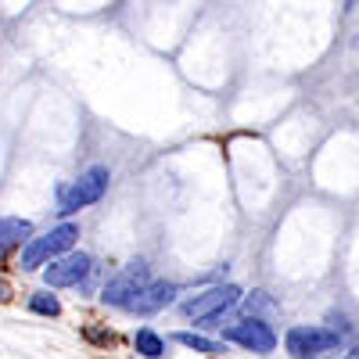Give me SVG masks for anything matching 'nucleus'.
<instances>
[{"label": "nucleus", "instance_id": "1", "mask_svg": "<svg viewBox=\"0 0 359 359\" xmlns=\"http://www.w3.org/2000/svg\"><path fill=\"white\" fill-rule=\"evenodd\" d=\"M108 180H111V172L104 165H90L79 180L57 187V216H72V212H79V208L101 201L104 191H108Z\"/></svg>", "mask_w": 359, "mask_h": 359}, {"label": "nucleus", "instance_id": "2", "mask_svg": "<svg viewBox=\"0 0 359 359\" xmlns=\"http://www.w3.org/2000/svg\"><path fill=\"white\" fill-rule=\"evenodd\" d=\"M76 237H79V226L76 223H62V226H54V230H47L43 237H29L25 241V248H22V269H40V266H47L50 259H57V255H65L72 245H76Z\"/></svg>", "mask_w": 359, "mask_h": 359}, {"label": "nucleus", "instance_id": "3", "mask_svg": "<svg viewBox=\"0 0 359 359\" xmlns=\"http://www.w3.org/2000/svg\"><path fill=\"white\" fill-rule=\"evenodd\" d=\"M237 298H241V287H233V284H219V287H208L194 298H187L184 306H180V313H184L187 320H205V327H219L216 320L237 306Z\"/></svg>", "mask_w": 359, "mask_h": 359}, {"label": "nucleus", "instance_id": "4", "mask_svg": "<svg viewBox=\"0 0 359 359\" xmlns=\"http://www.w3.org/2000/svg\"><path fill=\"white\" fill-rule=\"evenodd\" d=\"M147 280H151V273H147V262H144V259H133V262L123 266V273H115V277L104 284L101 298H104L108 306H118V309H123Z\"/></svg>", "mask_w": 359, "mask_h": 359}, {"label": "nucleus", "instance_id": "5", "mask_svg": "<svg viewBox=\"0 0 359 359\" xmlns=\"http://www.w3.org/2000/svg\"><path fill=\"white\" fill-rule=\"evenodd\" d=\"M338 341L341 338L334 331H323V327H291L287 331V352L294 359H320L323 352H334Z\"/></svg>", "mask_w": 359, "mask_h": 359}, {"label": "nucleus", "instance_id": "6", "mask_svg": "<svg viewBox=\"0 0 359 359\" xmlns=\"http://www.w3.org/2000/svg\"><path fill=\"white\" fill-rule=\"evenodd\" d=\"M90 269H94V262H90V255L86 252H65V255H57V259H50L47 262V269H43V280H47V287H72V284H79Z\"/></svg>", "mask_w": 359, "mask_h": 359}, {"label": "nucleus", "instance_id": "7", "mask_svg": "<svg viewBox=\"0 0 359 359\" xmlns=\"http://www.w3.org/2000/svg\"><path fill=\"white\" fill-rule=\"evenodd\" d=\"M226 341L241 345V348H252V352H262V355L277 348V334L269 331V323H262V320H255V316L233 323L230 331H226Z\"/></svg>", "mask_w": 359, "mask_h": 359}, {"label": "nucleus", "instance_id": "8", "mask_svg": "<svg viewBox=\"0 0 359 359\" xmlns=\"http://www.w3.org/2000/svg\"><path fill=\"white\" fill-rule=\"evenodd\" d=\"M172 298H176V284H169V280H147L123 309L137 313V316H151V313H162Z\"/></svg>", "mask_w": 359, "mask_h": 359}, {"label": "nucleus", "instance_id": "9", "mask_svg": "<svg viewBox=\"0 0 359 359\" xmlns=\"http://www.w3.org/2000/svg\"><path fill=\"white\" fill-rule=\"evenodd\" d=\"M33 237V223L29 219H18V216H4L0 219V262H4L18 245H25Z\"/></svg>", "mask_w": 359, "mask_h": 359}, {"label": "nucleus", "instance_id": "10", "mask_svg": "<svg viewBox=\"0 0 359 359\" xmlns=\"http://www.w3.org/2000/svg\"><path fill=\"white\" fill-rule=\"evenodd\" d=\"M133 345H137V352H140V355H147V359H158V355H165V341L151 331V327H140L137 338H133Z\"/></svg>", "mask_w": 359, "mask_h": 359}, {"label": "nucleus", "instance_id": "11", "mask_svg": "<svg viewBox=\"0 0 359 359\" xmlns=\"http://www.w3.org/2000/svg\"><path fill=\"white\" fill-rule=\"evenodd\" d=\"M172 341H180L184 348H194V352H205V355H219V352H223V345H219V341H208V338L191 334V331H180V334H172Z\"/></svg>", "mask_w": 359, "mask_h": 359}, {"label": "nucleus", "instance_id": "12", "mask_svg": "<svg viewBox=\"0 0 359 359\" xmlns=\"http://www.w3.org/2000/svg\"><path fill=\"white\" fill-rule=\"evenodd\" d=\"M29 309L40 313V316H57L62 313V302H57V294H47V291H36L29 298Z\"/></svg>", "mask_w": 359, "mask_h": 359}, {"label": "nucleus", "instance_id": "13", "mask_svg": "<svg viewBox=\"0 0 359 359\" xmlns=\"http://www.w3.org/2000/svg\"><path fill=\"white\" fill-rule=\"evenodd\" d=\"M345 359H359V345H355V348H348V352H345Z\"/></svg>", "mask_w": 359, "mask_h": 359}, {"label": "nucleus", "instance_id": "14", "mask_svg": "<svg viewBox=\"0 0 359 359\" xmlns=\"http://www.w3.org/2000/svg\"><path fill=\"white\" fill-rule=\"evenodd\" d=\"M4 298H8V284H0V302H4Z\"/></svg>", "mask_w": 359, "mask_h": 359}, {"label": "nucleus", "instance_id": "15", "mask_svg": "<svg viewBox=\"0 0 359 359\" xmlns=\"http://www.w3.org/2000/svg\"><path fill=\"white\" fill-rule=\"evenodd\" d=\"M355 4H359V0H348V8H355Z\"/></svg>", "mask_w": 359, "mask_h": 359}]
</instances>
